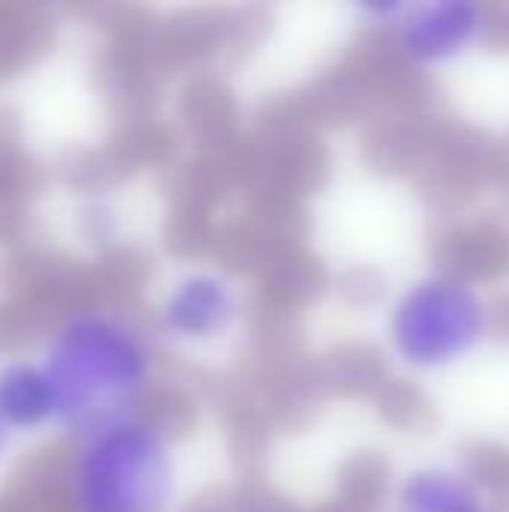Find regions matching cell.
I'll list each match as a JSON object with an SVG mask.
<instances>
[{
    "label": "cell",
    "mask_w": 509,
    "mask_h": 512,
    "mask_svg": "<svg viewBox=\"0 0 509 512\" xmlns=\"http://www.w3.org/2000/svg\"><path fill=\"white\" fill-rule=\"evenodd\" d=\"M393 512H495L489 492L450 465H417L393 489Z\"/></svg>",
    "instance_id": "obj_7"
},
{
    "label": "cell",
    "mask_w": 509,
    "mask_h": 512,
    "mask_svg": "<svg viewBox=\"0 0 509 512\" xmlns=\"http://www.w3.org/2000/svg\"><path fill=\"white\" fill-rule=\"evenodd\" d=\"M396 48L417 66H447L492 33V12L477 0L402 3L390 21Z\"/></svg>",
    "instance_id": "obj_5"
},
{
    "label": "cell",
    "mask_w": 509,
    "mask_h": 512,
    "mask_svg": "<svg viewBox=\"0 0 509 512\" xmlns=\"http://www.w3.org/2000/svg\"><path fill=\"white\" fill-rule=\"evenodd\" d=\"M33 357L48 375L57 429L72 435L138 414L156 381L153 333L114 306L69 309Z\"/></svg>",
    "instance_id": "obj_1"
},
{
    "label": "cell",
    "mask_w": 509,
    "mask_h": 512,
    "mask_svg": "<svg viewBox=\"0 0 509 512\" xmlns=\"http://www.w3.org/2000/svg\"><path fill=\"white\" fill-rule=\"evenodd\" d=\"M0 420L15 441L57 429L54 393L36 357L15 354L0 360Z\"/></svg>",
    "instance_id": "obj_6"
},
{
    "label": "cell",
    "mask_w": 509,
    "mask_h": 512,
    "mask_svg": "<svg viewBox=\"0 0 509 512\" xmlns=\"http://www.w3.org/2000/svg\"><path fill=\"white\" fill-rule=\"evenodd\" d=\"M246 312V291L234 273L216 264H186L159 285L150 333L177 351H216L243 330Z\"/></svg>",
    "instance_id": "obj_4"
},
{
    "label": "cell",
    "mask_w": 509,
    "mask_h": 512,
    "mask_svg": "<svg viewBox=\"0 0 509 512\" xmlns=\"http://www.w3.org/2000/svg\"><path fill=\"white\" fill-rule=\"evenodd\" d=\"M180 489V453L141 411L75 435L63 468L72 512H174Z\"/></svg>",
    "instance_id": "obj_2"
},
{
    "label": "cell",
    "mask_w": 509,
    "mask_h": 512,
    "mask_svg": "<svg viewBox=\"0 0 509 512\" xmlns=\"http://www.w3.org/2000/svg\"><path fill=\"white\" fill-rule=\"evenodd\" d=\"M12 447H15V438H12V432L6 429V423L0 420V465H3L6 459H9Z\"/></svg>",
    "instance_id": "obj_8"
},
{
    "label": "cell",
    "mask_w": 509,
    "mask_h": 512,
    "mask_svg": "<svg viewBox=\"0 0 509 512\" xmlns=\"http://www.w3.org/2000/svg\"><path fill=\"white\" fill-rule=\"evenodd\" d=\"M489 324V306L468 279L426 273L390 303L384 339L405 369L441 372L471 357L486 342Z\"/></svg>",
    "instance_id": "obj_3"
}]
</instances>
